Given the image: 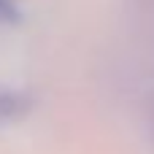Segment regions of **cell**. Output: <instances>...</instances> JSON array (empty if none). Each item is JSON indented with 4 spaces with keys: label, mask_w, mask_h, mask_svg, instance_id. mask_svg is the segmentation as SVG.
<instances>
[{
    "label": "cell",
    "mask_w": 154,
    "mask_h": 154,
    "mask_svg": "<svg viewBox=\"0 0 154 154\" xmlns=\"http://www.w3.org/2000/svg\"><path fill=\"white\" fill-rule=\"evenodd\" d=\"M27 111V100L14 92H0V125H8L11 119H19Z\"/></svg>",
    "instance_id": "6da1fadb"
},
{
    "label": "cell",
    "mask_w": 154,
    "mask_h": 154,
    "mask_svg": "<svg viewBox=\"0 0 154 154\" xmlns=\"http://www.w3.org/2000/svg\"><path fill=\"white\" fill-rule=\"evenodd\" d=\"M0 19L3 22H16V5H14V0H0Z\"/></svg>",
    "instance_id": "7a4b0ae2"
}]
</instances>
